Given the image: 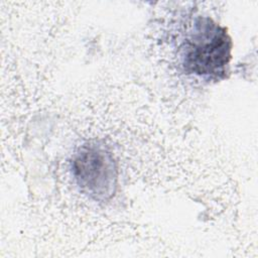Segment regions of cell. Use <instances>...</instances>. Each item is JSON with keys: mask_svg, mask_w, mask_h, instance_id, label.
<instances>
[{"mask_svg": "<svg viewBox=\"0 0 258 258\" xmlns=\"http://www.w3.org/2000/svg\"><path fill=\"white\" fill-rule=\"evenodd\" d=\"M232 47L226 27L208 16H196L179 48L180 66L186 75L203 81H220L228 73Z\"/></svg>", "mask_w": 258, "mask_h": 258, "instance_id": "1", "label": "cell"}, {"mask_svg": "<svg viewBox=\"0 0 258 258\" xmlns=\"http://www.w3.org/2000/svg\"><path fill=\"white\" fill-rule=\"evenodd\" d=\"M71 170L80 189L94 201L107 202L115 196L119 168L105 144L99 141L82 144L73 154Z\"/></svg>", "mask_w": 258, "mask_h": 258, "instance_id": "2", "label": "cell"}]
</instances>
